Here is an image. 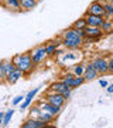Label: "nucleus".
Wrapping results in <instances>:
<instances>
[{"mask_svg":"<svg viewBox=\"0 0 113 128\" xmlns=\"http://www.w3.org/2000/svg\"><path fill=\"white\" fill-rule=\"evenodd\" d=\"M11 61L16 64V67H17L18 70H21L24 76L31 74L33 70L36 68V64L33 63V58H31L30 51H28V53H23V54L14 56L13 58H11Z\"/></svg>","mask_w":113,"mask_h":128,"instance_id":"f257e3e1","label":"nucleus"},{"mask_svg":"<svg viewBox=\"0 0 113 128\" xmlns=\"http://www.w3.org/2000/svg\"><path fill=\"white\" fill-rule=\"evenodd\" d=\"M37 92H38V88H34V90H31V91L26 96V98H24V101H23V104H21V111L27 110L28 107L31 105V102H33V100H34V97H36Z\"/></svg>","mask_w":113,"mask_h":128,"instance_id":"ddd939ff","label":"nucleus"},{"mask_svg":"<svg viewBox=\"0 0 113 128\" xmlns=\"http://www.w3.org/2000/svg\"><path fill=\"white\" fill-rule=\"evenodd\" d=\"M85 20H86V24H88V26H95V27H100L105 18L102 17V16H96V14L85 13Z\"/></svg>","mask_w":113,"mask_h":128,"instance_id":"9b49d317","label":"nucleus"},{"mask_svg":"<svg viewBox=\"0 0 113 128\" xmlns=\"http://www.w3.org/2000/svg\"><path fill=\"white\" fill-rule=\"evenodd\" d=\"M100 74L98 73L93 67V63L90 61L85 66V73H83V77H85V81H92V80H96V78L99 77Z\"/></svg>","mask_w":113,"mask_h":128,"instance_id":"1a4fd4ad","label":"nucleus"},{"mask_svg":"<svg viewBox=\"0 0 113 128\" xmlns=\"http://www.w3.org/2000/svg\"><path fill=\"white\" fill-rule=\"evenodd\" d=\"M86 13L89 14H96V16H102L105 17V14H106V10H105L103 4L100 3V2H92L86 10Z\"/></svg>","mask_w":113,"mask_h":128,"instance_id":"423d86ee","label":"nucleus"},{"mask_svg":"<svg viewBox=\"0 0 113 128\" xmlns=\"http://www.w3.org/2000/svg\"><path fill=\"white\" fill-rule=\"evenodd\" d=\"M0 82H1V78H0Z\"/></svg>","mask_w":113,"mask_h":128,"instance_id":"473e14b6","label":"nucleus"},{"mask_svg":"<svg viewBox=\"0 0 113 128\" xmlns=\"http://www.w3.org/2000/svg\"><path fill=\"white\" fill-rule=\"evenodd\" d=\"M83 73H85V66H83V64L75 66V68H74V74H75V76H83Z\"/></svg>","mask_w":113,"mask_h":128,"instance_id":"4be33fe9","label":"nucleus"},{"mask_svg":"<svg viewBox=\"0 0 113 128\" xmlns=\"http://www.w3.org/2000/svg\"><path fill=\"white\" fill-rule=\"evenodd\" d=\"M23 76H24V74H23L21 70L16 68V70L13 71V73H10L9 76L6 77V82H7V84H16V82H17L18 80H20V78L23 77Z\"/></svg>","mask_w":113,"mask_h":128,"instance_id":"f8f14e48","label":"nucleus"},{"mask_svg":"<svg viewBox=\"0 0 113 128\" xmlns=\"http://www.w3.org/2000/svg\"><path fill=\"white\" fill-rule=\"evenodd\" d=\"M30 54H31L33 63L36 64V66L41 64L47 57H48L47 50H45V46H38V47H36V48H33V50L30 51Z\"/></svg>","mask_w":113,"mask_h":128,"instance_id":"7ed1b4c3","label":"nucleus"},{"mask_svg":"<svg viewBox=\"0 0 113 128\" xmlns=\"http://www.w3.org/2000/svg\"><path fill=\"white\" fill-rule=\"evenodd\" d=\"M85 82V77L83 76H75L72 78V82H71V87L72 88H76V87H81L82 84Z\"/></svg>","mask_w":113,"mask_h":128,"instance_id":"6ab92c4d","label":"nucleus"},{"mask_svg":"<svg viewBox=\"0 0 113 128\" xmlns=\"http://www.w3.org/2000/svg\"><path fill=\"white\" fill-rule=\"evenodd\" d=\"M58 46H59V43H52V41H48V44H45V50H47L48 57H52V56L57 54Z\"/></svg>","mask_w":113,"mask_h":128,"instance_id":"dca6fc26","label":"nucleus"},{"mask_svg":"<svg viewBox=\"0 0 113 128\" xmlns=\"http://www.w3.org/2000/svg\"><path fill=\"white\" fill-rule=\"evenodd\" d=\"M99 84H100V87H108L109 86L106 80H99Z\"/></svg>","mask_w":113,"mask_h":128,"instance_id":"393cba45","label":"nucleus"},{"mask_svg":"<svg viewBox=\"0 0 113 128\" xmlns=\"http://www.w3.org/2000/svg\"><path fill=\"white\" fill-rule=\"evenodd\" d=\"M105 2H112V0H105Z\"/></svg>","mask_w":113,"mask_h":128,"instance_id":"cd10ccee","label":"nucleus"},{"mask_svg":"<svg viewBox=\"0 0 113 128\" xmlns=\"http://www.w3.org/2000/svg\"><path fill=\"white\" fill-rule=\"evenodd\" d=\"M38 2L36 0H20V6H21V10H31L37 6Z\"/></svg>","mask_w":113,"mask_h":128,"instance_id":"a211bd4d","label":"nucleus"},{"mask_svg":"<svg viewBox=\"0 0 113 128\" xmlns=\"http://www.w3.org/2000/svg\"><path fill=\"white\" fill-rule=\"evenodd\" d=\"M110 3H112V4H113V0H112V2H110Z\"/></svg>","mask_w":113,"mask_h":128,"instance_id":"c756f323","label":"nucleus"},{"mask_svg":"<svg viewBox=\"0 0 113 128\" xmlns=\"http://www.w3.org/2000/svg\"><path fill=\"white\" fill-rule=\"evenodd\" d=\"M106 88H108V92H109V94H113V84H110V86H108Z\"/></svg>","mask_w":113,"mask_h":128,"instance_id":"a878e982","label":"nucleus"},{"mask_svg":"<svg viewBox=\"0 0 113 128\" xmlns=\"http://www.w3.org/2000/svg\"><path fill=\"white\" fill-rule=\"evenodd\" d=\"M48 125V122H45L42 120L38 118H28L21 124V128H44Z\"/></svg>","mask_w":113,"mask_h":128,"instance_id":"6e6552de","label":"nucleus"},{"mask_svg":"<svg viewBox=\"0 0 113 128\" xmlns=\"http://www.w3.org/2000/svg\"><path fill=\"white\" fill-rule=\"evenodd\" d=\"M24 98H26V97H23V96H17V97H16V98L13 100V104H14V105L20 104V102H21V101L24 100Z\"/></svg>","mask_w":113,"mask_h":128,"instance_id":"b1692460","label":"nucleus"},{"mask_svg":"<svg viewBox=\"0 0 113 128\" xmlns=\"http://www.w3.org/2000/svg\"><path fill=\"white\" fill-rule=\"evenodd\" d=\"M100 30L105 33V34H109V33L113 32V22L112 20H109V18H105L102 26H100Z\"/></svg>","mask_w":113,"mask_h":128,"instance_id":"f3484780","label":"nucleus"},{"mask_svg":"<svg viewBox=\"0 0 113 128\" xmlns=\"http://www.w3.org/2000/svg\"><path fill=\"white\" fill-rule=\"evenodd\" d=\"M85 32H86V34H88V37L93 38V41L100 40L102 36H103V32L100 30V27H95V26H86Z\"/></svg>","mask_w":113,"mask_h":128,"instance_id":"9d476101","label":"nucleus"},{"mask_svg":"<svg viewBox=\"0 0 113 128\" xmlns=\"http://www.w3.org/2000/svg\"><path fill=\"white\" fill-rule=\"evenodd\" d=\"M108 73L113 74V54L108 57Z\"/></svg>","mask_w":113,"mask_h":128,"instance_id":"5701e85b","label":"nucleus"},{"mask_svg":"<svg viewBox=\"0 0 113 128\" xmlns=\"http://www.w3.org/2000/svg\"><path fill=\"white\" fill-rule=\"evenodd\" d=\"M36 2H40V0H36Z\"/></svg>","mask_w":113,"mask_h":128,"instance_id":"2f4dec72","label":"nucleus"},{"mask_svg":"<svg viewBox=\"0 0 113 128\" xmlns=\"http://www.w3.org/2000/svg\"><path fill=\"white\" fill-rule=\"evenodd\" d=\"M93 67L99 74H108V58L106 57H98L93 61Z\"/></svg>","mask_w":113,"mask_h":128,"instance_id":"0eeeda50","label":"nucleus"},{"mask_svg":"<svg viewBox=\"0 0 113 128\" xmlns=\"http://www.w3.org/2000/svg\"><path fill=\"white\" fill-rule=\"evenodd\" d=\"M62 44L68 50H76L83 44V38L76 33L75 28H68L62 33Z\"/></svg>","mask_w":113,"mask_h":128,"instance_id":"f03ea898","label":"nucleus"},{"mask_svg":"<svg viewBox=\"0 0 113 128\" xmlns=\"http://www.w3.org/2000/svg\"><path fill=\"white\" fill-rule=\"evenodd\" d=\"M86 26H88V24H86L85 17H82V18H79V20H76V22H74L72 28H85Z\"/></svg>","mask_w":113,"mask_h":128,"instance_id":"412c9836","label":"nucleus"},{"mask_svg":"<svg viewBox=\"0 0 113 128\" xmlns=\"http://www.w3.org/2000/svg\"><path fill=\"white\" fill-rule=\"evenodd\" d=\"M1 4L9 10H14V12H20V10H21L20 0H6L4 3H1Z\"/></svg>","mask_w":113,"mask_h":128,"instance_id":"2eb2a0df","label":"nucleus"},{"mask_svg":"<svg viewBox=\"0 0 113 128\" xmlns=\"http://www.w3.org/2000/svg\"><path fill=\"white\" fill-rule=\"evenodd\" d=\"M4 2H6V0H1V3H4Z\"/></svg>","mask_w":113,"mask_h":128,"instance_id":"c85d7f7f","label":"nucleus"},{"mask_svg":"<svg viewBox=\"0 0 113 128\" xmlns=\"http://www.w3.org/2000/svg\"><path fill=\"white\" fill-rule=\"evenodd\" d=\"M37 105L40 107L42 111H45V112H50V114H52V115H57L62 111V107H59V105H54V104H51V102H48L47 100H41V101H38L37 102Z\"/></svg>","mask_w":113,"mask_h":128,"instance_id":"20e7f679","label":"nucleus"},{"mask_svg":"<svg viewBox=\"0 0 113 128\" xmlns=\"http://www.w3.org/2000/svg\"><path fill=\"white\" fill-rule=\"evenodd\" d=\"M68 87H69V86H67L64 81H55V82H52V84L50 86V91H55V92L62 94Z\"/></svg>","mask_w":113,"mask_h":128,"instance_id":"4468645a","label":"nucleus"},{"mask_svg":"<svg viewBox=\"0 0 113 128\" xmlns=\"http://www.w3.org/2000/svg\"><path fill=\"white\" fill-rule=\"evenodd\" d=\"M0 4H1V0H0Z\"/></svg>","mask_w":113,"mask_h":128,"instance_id":"7c9ffc66","label":"nucleus"},{"mask_svg":"<svg viewBox=\"0 0 113 128\" xmlns=\"http://www.w3.org/2000/svg\"><path fill=\"white\" fill-rule=\"evenodd\" d=\"M13 114H14V110H7L4 112V117H3V125H4V127H7V125L10 124Z\"/></svg>","mask_w":113,"mask_h":128,"instance_id":"aec40b11","label":"nucleus"},{"mask_svg":"<svg viewBox=\"0 0 113 128\" xmlns=\"http://www.w3.org/2000/svg\"><path fill=\"white\" fill-rule=\"evenodd\" d=\"M45 100L51 102V104L54 105H59V107H64L65 102H67V98L62 96V94H59V92H55V91H48L45 94Z\"/></svg>","mask_w":113,"mask_h":128,"instance_id":"39448f33","label":"nucleus"},{"mask_svg":"<svg viewBox=\"0 0 113 128\" xmlns=\"http://www.w3.org/2000/svg\"><path fill=\"white\" fill-rule=\"evenodd\" d=\"M3 117H4V112H3V111H0V125L3 124Z\"/></svg>","mask_w":113,"mask_h":128,"instance_id":"bb28decb","label":"nucleus"}]
</instances>
